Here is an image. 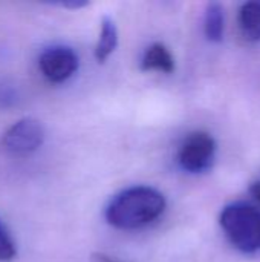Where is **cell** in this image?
Wrapping results in <instances>:
<instances>
[{"label":"cell","instance_id":"6da1fadb","mask_svg":"<svg viewBox=\"0 0 260 262\" xmlns=\"http://www.w3.org/2000/svg\"><path fill=\"white\" fill-rule=\"evenodd\" d=\"M166 210L161 192L147 186H136L115 195L106 209V220L121 230H135L158 220Z\"/></svg>","mask_w":260,"mask_h":262},{"label":"cell","instance_id":"7a4b0ae2","mask_svg":"<svg viewBox=\"0 0 260 262\" xmlns=\"http://www.w3.org/2000/svg\"><path fill=\"white\" fill-rule=\"evenodd\" d=\"M221 226L231 244L244 253L260 250V210L245 203L227 206L221 213Z\"/></svg>","mask_w":260,"mask_h":262},{"label":"cell","instance_id":"3957f363","mask_svg":"<svg viewBox=\"0 0 260 262\" xmlns=\"http://www.w3.org/2000/svg\"><path fill=\"white\" fill-rule=\"evenodd\" d=\"M44 141V129L37 118L25 117L9 126L3 137L2 146L15 157H28L37 152Z\"/></svg>","mask_w":260,"mask_h":262},{"label":"cell","instance_id":"277c9868","mask_svg":"<svg viewBox=\"0 0 260 262\" xmlns=\"http://www.w3.org/2000/svg\"><path fill=\"white\" fill-rule=\"evenodd\" d=\"M216 143L207 132L190 134L179 147V164L190 173H202L213 166Z\"/></svg>","mask_w":260,"mask_h":262},{"label":"cell","instance_id":"5b68a950","mask_svg":"<svg viewBox=\"0 0 260 262\" xmlns=\"http://www.w3.org/2000/svg\"><path fill=\"white\" fill-rule=\"evenodd\" d=\"M80 60L77 52L64 45L44 48L38 55V69L51 83H63L69 80L78 69Z\"/></svg>","mask_w":260,"mask_h":262},{"label":"cell","instance_id":"8992f818","mask_svg":"<svg viewBox=\"0 0 260 262\" xmlns=\"http://www.w3.org/2000/svg\"><path fill=\"white\" fill-rule=\"evenodd\" d=\"M141 68L144 71H159L170 74L175 69V61L170 51L164 45L153 43L146 49L144 57L141 60Z\"/></svg>","mask_w":260,"mask_h":262},{"label":"cell","instance_id":"52a82bcc","mask_svg":"<svg viewBox=\"0 0 260 262\" xmlns=\"http://www.w3.org/2000/svg\"><path fill=\"white\" fill-rule=\"evenodd\" d=\"M118 45V29L115 21L110 17H104L101 20L100 38L95 46V58L98 63H104L110 54L116 49Z\"/></svg>","mask_w":260,"mask_h":262},{"label":"cell","instance_id":"ba28073f","mask_svg":"<svg viewBox=\"0 0 260 262\" xmlns=\"http://www.w3.org/2000/svg\"><path fill=\"white\" fill-rule=\"evenodd\" d=\"M242 35L250 41L260 40V0L242 5L239 12Z\"/></svg>","mask_w":260,"mask_h":262},{"label":"cell","instance_id":"9c48e42d","mask_svg":"<svg viewBox=\"0 0 260 262\" xmlns=\"http://www.w3.org/2000/svg\"><path fill=\"white\" fill-rule=\"evenodd\" d=\"M205 35L210 41H221L224 37V9L219 3H211L205 11Z\"/></svg>","mask_w":260,"mask_h":262},{"label":"cell","instance_id":"30bf717a","mask_svg":"<svg viewBox=\"0 0 260 262\" xmlns=\"http://www.w3.org/2000/svg\"><path fill=\"white\" fill-rule=\"evenodd\" d=\"M17 256V246L0 218V262H11Z\"/></svg>","mask_w":260,"mask_h":262},{"label":"cell","instance_id":"8fae6325","mask_svg":"<svg viewBox=\"0 0 260 262\" xmlns=\"http://www.w3.org/2000/svg\"><path fill=\"white\" fill-rule=\"evenodd\" d=\"M15 101H17L15 89L11 88L9 84H2L0 86V109L12 107Z\"/></svg>","mask_w":260,"mask_h":262},{"label":"cell","instance_id":"7c38bea8","mask_svg":"<svg viewBox=\"0 0 260 262\" xmlns=\"http://www.w3.org/2000/svg\"><path fill=\"white\" fill-rule=\"evenodd\" d=\"M51 5H55V6H63L66 9H78V8H83L87 5L86 0H63V2H51Z\"/></svg>","mask_w":260,"mask_h":262},{"label":"cell","instance_id":"4fadbf2b","mask_svg":"<svg viewBox=\"0 0 260 262\" xmlns=\"http://www.w3.org/2000/svg\"><path fill=\"white\" fill-rule=\"evenodd\" d=\"M250 192H251V195L257 200L260 203V181H257V183H254L251 187H250Z\"/></svg>","mask_w":260,"mask_h":262}]
</instances>
